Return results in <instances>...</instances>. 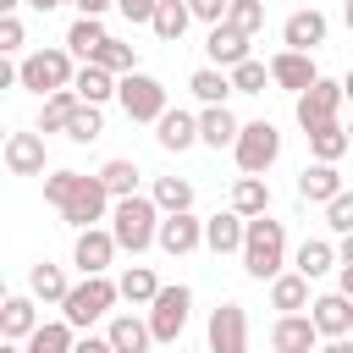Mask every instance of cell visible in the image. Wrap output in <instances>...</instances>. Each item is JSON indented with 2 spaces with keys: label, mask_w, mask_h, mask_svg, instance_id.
Segmentation results:
<instances>
[{
  "label": "cell",
  "mask_w": 353,
  "mask_h": 353,
  "mask_svg": "<svg viewBox=\"0 0 353 353\" xmlns=\"http://www.w3.org/2000/svg\"><path fill=\"white\" fill-rule=\"evenodd\" d=\"M188 88L204 99V105H226L237 88H232V72H221V66H199L193 77H188Z\"/></svg>",
  "instance_id": "f1b7e54d"
},
{
  "label": "cell",
  "mask_w": 353,
  "mask_h": 353,
  "mask_svg": "<svg viewBox=\"0 0 353 353\" xmlns=\"http://www.w3.org/2000/svg\"><path fill=\"white\" fill-rule=\"evenodd\" d=\"M105 336H110V347H116V353H149V342H154L149 320H132V314H116Z\"/></svg>",
  "instance_id": "cb8c5ba5"
},
{
  "label": "cell",
  "mask_w": 353,
  "mask_h": 353,
  "mask_svg": "<svg viewBox=\"0 0 353 353\" xmlns=\"http://www.w3.org/2000/svg\"><path fill=\"white\" fill-rule=\"evenodd\" d=\"M17 77H22V88H33V94L50 99V94H61V88L77 83V72H72V50H33V55H22Z\"/></svg>",
  "instance_id": "5b68a950"
},
{
  "label": "cell",
  "mask_w": 353,
  "mask_h": 353,
  "mask_svg": "<svg viewBox=\"0 0 353 353\" xmlns=\"http://www.w3.org/2000/svg\"><path fill=\"white\" fill-rule=\"evenodd\" d=\"M309 320L320 325V336H347V331H353V298L325 292V298L309 303Z\"/></svg>",
  "instance_id": "44dd1931"
},
{
  "label": "cell",
  "mask_w": 353,
  "mask_h": 353,
  "mask_svg": "<svg viewBox=\"0 0 353 353\" xmlns=\"http://www.w3.org/2000/svg\"><path fill=\"white\" fill-rule=\"evenodd\" d=\"M165 215H182V210H193V182L188 176H154V193H149Z\"/></svg>",
  "instance_id": "1f68e13d"
},
{
  "label": "cell",
  "mask_w": 353,
  "mask_h": 353,
  "mask_svg": "<svg viewBox=\"0 0 353 353\" xmlns=\"http://www.w3.org/2000/svg\"><path fill=\"white\" fill-rule=\"evenodd\" d=\"M265 83H270V66H265V61L232 66V88H237V94H265Z\"/></svg>",
  "instance_id": "60d3db41"
},
{
  "label": "cell",
  "mask_w": 353,
  "mask_h": 353,
  "mask_svg": "<svg viewBox=\"0 0 353 353\" xmlns=\"http://www.w3.org/2000/svg\"><path fill=\"white\" fill-rule=\"evenodd\" d=\"M320 353H353V342H347V336H331V342H325Z\"/></svg>",
  "instance_id": "f907efd6"
},
{
  "label": "cell",
  "mask_w": 353,
  "mask_h": 353,
  "mask_svg": "<svg viewBox=\"0 0 353 353\" xmlns=\"http://www.w3.org/2000/svg\"><path fill=\"white\" fill-rule=\"evenodd\" d=\"M188 22H193V11H188V0H160V11H154V33L165 39V44H176L182 33H188Z\"/></svg>",
  "instance_id": "d590c367"
},
{
  "label": "cell",
  "mask_w": 353,
  "mask_h": 353,
  "mask_svg": "<svg viewBox=\"0 0 353 353\" xmlns=\"http://www.w3.org/2000/svg\"><path fill=\"white\" fill-rule=\"evenodd\" d=\"M232 210H237L243 221L265 215V210H270V188H265V176H237V182H232Z\"/></svg>",
  "instance_id": "4316f807"
},
{
  "label": "cell",
  "mask_w": 353,
  "mask_h": 353,
  "mask_svg": "<svg viewBox=\"0 0 353 353\" xmlns=\"http://www.w3.org/2000/svg\"><path fill=\"white\" fill-rule=\"evenodd\" d=\"M336 270H342V276H336V292H342V298H353V265H336Z\"/></svg>",
  "instance_id": "681fc988"
},
{
  "label": "cell",
  "mask_w": 353,
  "mask_h": 353,
  "mask_svg": "<svg viewBox=\"0 0 353 353\" xmlns=\"http://www.w3.org/2000/svg\"><path fill=\"white\" fill-rule=\"evenodd\" d=\"M72 88H77V99H83V105H105V99L121 88V77H110V72H105V66H94V61H83V72H77V83H72Z\"/></svg>",
  "instance_id": "484cf974"
},
{
  "label": "cell",
  "mask_w": 353,
  "mask_h": 353,
  "mask_svg": "<svg viewBox=\"0 0 353 353\" xmlns=\"http://www.w3.org/2000/svg\"><path fill=\"white\" fill-rule=\"evenodd\" d=\"M39 298L33 292H11L6 303H0V331H6V342H28L44 320H39V309H33Z\"/></svg>",
  "instance_id": "9a60e30c"
},
{
  "label": "cell",
  "mask_w": 353,
  "mask_h": 353,
  "mask_svg": "<svg viewBox=\"0 0 353 353\" xmlns=\"http://www.w3.org/2000/svg\"><path fill=\"white\" fill-rule=\"evenodd\" d=\"M72 353H116V347H110V336H83Z\"/></svg>",
  "instance_id": "c3c4849f"
},
{
  "label": "cell",
  "mask_w": 353,
  "mask_h": 353,
  "mask_svg": "<svg viewBox=\"0 0 353 353\" xmlns=\"http://www.w3.org/2000/svg\"><path fill=\"white\" fill-rule=\"evenodd\" d=\"M160 204L154 199H143V193H132V199H116V210H110V237H116V248H127V254H143L149 243H160Z\"/></svg>",
  "instance_id": "7a4b0ae2"
},
{
  "label": "cell",
  "mask_w": 353,
  "mask_h": 353,
  "mask_svg": "<svg viewBox=\"0 0 353 353\" xmlns=\"http://www.w3.org/2000/svg\"><path fill=\"white\" fill-rule=\"evenodd\" d=\"M270 303H276L281 314H298V309H309V276H298V270H281V276L270 281Z\"/></svg>",
  "instance_id": "83f0119b"
},
{
  "label": "cell",
  "mask_w": 353,
  "mask_h": 353,
  "mask_svg": "<svg viewBox=\"0 0 353 353\" xmlns=\"http://www.w3.org/2000/svg\"><path fill=\"white\" fill-rule=\"evenodd\" d=\"M121 298V287L110 281V276H83L72 292H66V303H61V314H66V325L72 331H88L99 314H110V303Z\"/></svg>",
  "instance_id": "277c9868"
},
{
  "label": "cell",
  "mask_w": 353,
  "mask_h": 353,
  "mask_svg": "<svg viewBox=\"0 0 353 353\" xmlns=\"http://www.w3.org/2000/svg\"><path fill=\"white\" fill-rule=\"evenodd\" d=\"M22 39H28L22 33V17H0V55H17Z\"/></svg>",
  "instance_id": "ee69618b"
},
{
  "label": "cell",
  "mask_w": 353,
  "mask_h": 353,
  "mask_svg": "<svg viewBox=\"0 0 353 353\" xmlns=\"http://www.w3.org/2000/svg\"><path fill=\"white\" fill-rule=\"evenodd\" d=\"M77 88H61V94H50L44 99V110H39V132H66V121L77 116Z\"/></svg>",
  "instance_id": "4dcf8cb0"
},
{
  "label": "cell",
  "mask_w": 353,
  "mask_h": 353,
  "mask_svg": "<svg viewBox=\"0 0 353 353\" xmlns=\"http://www.w3.org/2000/svg\"><path fill=\"white\" fill-rule=\"evenodd\" d=\"M325 226H331V232H342V237L353 232V193H347V188L325 204Z\"/></svg>",
  "instance_id": "7bdbcfd3"
},
{
  "label": "cell",
  "mask_w": 353,
  "mask_h": 353,
  "mask_svg": "<svg viewBox=\"0 0 353 353\" xmlns=\"http://www.w3.org/2000/svg\"><path fill=\"white\" fill-rule=\"evenodd\" d=\"M17 6H22V0H0V11H6V17H17Z\"/></svg>",
  "instance_id": "db71d44e"
},
{
  "label": "cell",
  "mask_w": 353,
  "mask_h": 353,
  "mask_svg": "<svg viewBox=\"0 0 353 353\" xmlns=\"http://www.w3.org/2000/svg\"><path fill=\"white\" fill-rule=\"evenodd\" d=\"M72 6H77V17H105L116 0H72Z\"/></svg>",
  "instance_id": "7dc6e473"
},
{
  "label": "cell",
  "mask_w": 353,
  "mask_h": 353,
  "mask_svg": "<svg viewBox=\"0 0 353 353\" xmlns=\"http://www.w3.org/2000/svg\"><path fill=\"white\" fill-rule=\"evenodd\" d=\"M243 237H248V221L237 210H221L204 221V248L210 254H243Z\"/></svg>",
  "instance_id": "e0dca14e"
},
{
  "label": "cell",
  "mask_w": 353,
  "mask_h": 353,
  "mask_svg": "<svg viewBox=\"0 0 353 353\" xmlns=\"http://www.w3.org/2000/svg\"><path fill=\"white\" fill-rule=\"evenodd\" d=\"M44 199L61 210V221H72L77 232H88L94 221H105V210H116V199L105 193L99 176H83V171H50L44 176Z\"/></svg>",
  "instance_id": "6da1fadb"
},
{
  "label": "cell",
  "mask_w": 353,
  "mask_h": 353,
  "mask_svg": "<svg viewBox=\"0 0 353 353\" xmlns=\"http://www.w3.org/2000/svg\"><path fill=\"white\" fill-rule=\"evenodd\" d=\"M237 171L243 176H265L270 165H276V154H281V132H276V121H243V138H237Z\"/></svg>",
  "instance_id": "8992f818"
},
{
  "label": "cell",
  "mask_w": 353,
  "mask_h": 353,
  "mask_svg": "<svg viewBox=\"0 0 353 353\" xmlns=\"http://www.w3.org/2000/svg\"><path fill=\"white\" fill-rule=\"evenodd\" d=\"M188 309H193V292L176 281V287H160V298L149 303V331L154 342H176L182 325H188Z\"/></svg>",
  "instance_id": "ba28073f"
},
{
  "label": "cell",
  "mask_w": 353,
  "mask_h": 353,
  "mask_svg": "<svg viewBox=\"0 0 353 353\" xmlns=\"http://www.w3.org/2000/svg\"><path fill=\"white\" fill-rule=\"evenodd\" d=\"M99 182H105L110 199H132V193H138V165H132V160H105V165H99Z\"/></svg>",
  "instance_id": "74e56055"
},
{
  "label": "cell",
  "mask_w": 353,
  "mask_h": 353,
  "mask_svg": "<svg viewBox=\"0 0 353 353\" xmlns=\"http://www.w3.org/2000/svg\"><path fill=\"white\" fill-rule=\"evenodd\" d=\"M116 11H121L127 22H154V11H160V0H116Z\"/></svg>",
  "instance_id": "bcb514c9"
},
{
  "label": "cell",
  "mask_w": 353,
  "mask_h": 353,
  "mask_svg": "<svg viewBox=\"0 0 353 353\" xmlns=\"http://www.w3.org/2000/svg\"><path fill=\"white\" fill-rule=\"evenodd\" d=\"M116 99H121L127 121H160L165 116V83L149 77V72H127L121 88H116Z\"/></svg>",
  "instance_id": "52a82bcc"
},
{
  "label": "cell",
  "mask_w": 353,
  "mask_h": 353,
  "mask_svg": "<svg viewBox=\"0 0 353 353\" xmlns=\"http://www.w3.org/2000/svg\"><path fill=\"white\" fill-rule=\"evenodd\" d=\"M309 138V154L314 160H325V165H336L353 143H347V127H336V121H325V127H314V132H303Z\"/></svg>",
  "instance_id": "f546056e"
},
{
  "label": "cell",
  "mask_w": 353,
  "mask_h": 353,
  "mask_svg": "<svg viewBox=\"0 0 353 353\" xmlns=\"http://www.w3.org/2000/svg\"><path fill=\"white\" fill-rule=\"evenodd\" d=\"M336 193H342V176H336V165L314 160V165H303V171H298V199H303V204H331Z\"/></svg>",
  "instance_id": "7402d4cb"
},
{
  "label": "cell",
  "mask_w": 353,
  "mask_h": 353,
  "mask_svg": "<svg viewBox=\"0 0 353 353\" xmlns=\"http://www.w3.org/2000/svg\"><path fill=\"white\" fill-rule=\"evenodd\" d=\"M270 83L287 88V94H309L320 83V72H314V61L303 50H281V55H270Z\"/></svg>",
  "instance_id": "8fae6325"
},
{
  "label": "cell",
  "mask_w": 353,
  "mask_h": 353,
  "mask_svg": "<svg viewBox=\"0 0 353 353\" xmlns=\"http://www.w3.org/2000/svg\"><path fill=\"white\" fill-rule=\"evenodd\" d=\"M72 347H77V336H72L66 320H44V325L28 336V353H72Z\"/></svg>",
  "instance_id": "8d00e7d4"
},
{
  "label": "cell",
  "mask_w": 353,
  "mask_h": 353,
  "mask_svg": "<svg viewBox=\"0 0 353 353\" xmlns=\"http://www.w3.org/2000/svg\"><path fill=\"white\" fill-rule=\"evenodd\" d=\"M94 66H105L110 77H127V72H132V44H121V39H110V44H99V55H94Z\"/></svg>",
  "instance_id": "ab89813d"
},
{
  "label": "cell",
  "mask_w": 353,
  "mask_h": 353,
  "mask_svg": "<svg viewBox=\"0 0 353 353\" xmlns=\"http://www.w3.org/2000/svg\"><path fill=\"white\" fill-rule=\"evenodd\" d=\"M325 33H331V22H325V11H314V6H309V11H292V17L281 22V44H287V50H303V55L320 50Z\"/></svg>",
  "instance_id": "4fadbf2b"
},
{
  "label": "cell",
  "mask_w": 353,
  "mask_h": 353,
  "mask_svg": "<svg viewBox=\"0 0 353 353\" xmlns=\"http://www.w3.org/2000/svg\"><path fill=\"white\" fill-rule=\"evenodd\" d=\"M28 292L39 298V303H66V276H61V265H33V276H28Z\"/></svg>",
  "instance_id": "836d02e7"
},
{
  "label": "cell",
  "mask_w": 353,
  "mask_h": 353,
  "mask_svg": "<svg viewBox=\"0 0 353 353\" xmlns=\"http://www.w3.org/2000/svg\"><path fill=\"white\" fill-rule=\"evenodd\" d=\"M199 243H204V221H199L193 210L160 221V248H165V254H193Z\"/></svg>",
  "instance_id": "ffe728a7"
},
{
  "label": "cell",
  "mask_w": 353,
  "mask_h": 353,
  "mask_svg": "<svg viewBox=\"0 0 353 353\" xmlns=\"http://www.w3.org/2000/svg\"><path fill=\"white\" fill-rule=\"evenodd\" d=\"M270 347L276 353H320V325L309 314H281L270 325Z\"/></svg>",
  "instance_id": "7c38bea8"
},
{
  "label": "cell",
  "mask_w": 353,
  "mask_h": 353,
  "mask_svg": "<svg viewBox=\"0 0 353 353\" xmlns=\"http://www.w3.org/2000/svg\"><path fill=\"white\" fill-rule=\"evenodd\" d=\"M342 22H347V33H353V0H347V6H342Z\"/></svg>",
  "instance_id": "11a10c76"
},
{
  "label": "cell",
  "mask_w": 353,
  "mask_h": 353,
  "mask_svg": "<svg viewBox=\"0 0 353 353\" xmlns=\"http://www.w3.org/2000/svg\"><path fill=\"white\" fill-rule=\"evenodd\" d=\"M154 138H160V149H171V154L193 149V143H199V116H188V110H165V116L154 121Z\"/></svg>",
  "instance_id": "603a6c76"
},
{
  "label": "cell",
  "mask_w": 353,
  "mask_h": 353,
  "mask_svg": "<svg viewBox=\"0 0 353 353\" xmlns=\"http://www.w3.org/2000/svg\"><path fill=\"white\" fill-rule=\"evenodd\" d=\"M61 6H66V0H61Z\"/></svg>",
  "instance_id": "91938a15"
},
{
  "label": "cell",
  "mask_w": 353,
  "mask_h": 353,
  "mask_svg": "<svg viewBox=\"0 0 353 353\" xmlns=\"http://www.w3.org/2000/svg\"><path fill=\"white\" fill-rule=\"evenodd\" d=\"M110 259H116V237H110V232H99V226H88V232H77V248H72V265H77L83 276H105V270H110Z\"/></svg>",
  "instance_id": "5bb4252c"
},
{
  "label": "cell",
  "mask_w": 353,
  "mask_h": 353,
  "mask_svg": "<svg viewBox=\"0 0 353 353\" xmlns=\"http://www.w3.org/2000/svg\"><path fill=\"white\" fill-rule=\"evenodd\" d=\"M336 259H342V265H353V232L342 237V248H336Z\"/></svg>",
  "instance_id": "816d5d0a"
},
{
  "label": "cell",
  "mask_w": 353,
  "mask_h": 353,
  "mask_svg": "<svg viewBox=\"0 0 353 353\" xmlns=\"http://www.w3.org/2000/svg\"><path fill=\"white\" fill-rule=\"evenodd\" d=\"M237 138H243V121H237L226 105H204V116H199V143H210V149H237Z\"/></svg>",
  "instance_id": "d6986e66"
},
{
  "label": "cell",
  "mask_w": 353,
  "mask_h": 353,
  "mask_svg": "<svg viewBox=\"0 0 353 353\" xmlns=\"http://www.w3.org/2000/svg\"><path fill=\"white\" fill-rule=\"evenodd\" d=\"M116 287H121V298H127V303H154V298H160V281H154V270H149V265H127Z\"/></svg>",
  "instance_id": "e575fe53"
},
{
  "label": "cell",
  "mask_w": 353,
  "mask_h": 353,
  "mask_svg": "<svg viewBox=\"0 0 353 353\" xmlns=\"http://www.w3.org/2000/svg\"><path fill=\"white\" fill-rule=\"evenodd\" d=\"M0 353H22V347H17V342H6V347H0Z\"/></svg>",
  "instance_id": "6f0895ef"
},
{
  "label": "cell",
  "mask_w": 353,
  "mask_h": 353,
  "mask_svg": "<svg viewBox=\"0 0 353 353\" xmlns=\"http://www.w3.org/2000/svg\"><path fill=\"white\" fill-rule=\"evenodd\" d=\"M188 11H193L199 22H210V28H215V22H226V11H232V0H188Z\"/></svg>",
  "instance_id": "f6af8a7d"
},
{
  "label": "cell",
  "mask_w": 353,
  "mask_h": 353,
  "mask_svg": "<svg viewBox=\"0 0 353 353\" xmlns=\"http://www.w3.org/2000/svg\"><path fill=\"white\" fill-rule=\"evenodd\" d=\"M281 265H287V226L270 221V215H254L248 237H243V270L254 281H276Z\"/></svg>",
  "instance_id": "3957f363"
},
{
  "label": "cell",
  "mask_w": 353,
  "mask_h": 353,
  "mask_svg": "<svg viewBox=\"0 0 353 353\" xmlns=\"http://www.w3.org/2000/svg\"><path fill=\"white\" fill-rule=\"evenodd\" d=\"M22 6H33V11H55L61 0H22Z\"/></svg>",
  "instance_id": "f5cc1de1"
},
{
  "label": "cell",
  "mask_w": 353,
  "mask_h": 353,
  "mask_svg": "<svg viewBox=\"0 0 353 353\" xmlns=\"http://www.w3.org/2000/svg\"><path fill=\"white\" fill-rule=\"evenodd\" d=\"M105 132V116H99V105H77V116L66 121V138L72 143H94Z\"/></svg>",
  "instance_id": "f35d334b"
},
{
  "label": "cell",
  "mask_w": 353,
  "mask_h": 353,
  "mask_svg": "<svg viewBox=\"0 0 353 353\" xmlns=\"http://www.w3.org/2000/svg\"><path fill=\"white\" fill-rule=\"evenodd\" d=\"M6 171L11 176H44V138L39 132H11L6 138Z\"/></svg>",
  "instance_id": "2e32d148"
},
{
  "label": "cell",
  "mask_w": 353,
  "mask_h": 353,
  "mask_svg": "<svg viewBox=\"0 0 353 353\" xmlns=\"http://www.w3.org/2000/svg\"><path fill=\"white\" fill-rule=\"evenodd\" d=\"M226 22H232V28H243V33H259V28H265V0H232Z\"/></svg>",
  "instance_id": "b9f144b4"
},
{
  "label": "cell",
  "mask_w": 353,
  "mask_h": 353,
  "mask_svg": "<svg viewBox=\"0 0 353 353\" xmlns=\"http://www.w3.org/2000/svg\"><path fill=\"white\" fill-rule=\"evenodd\" d=\"M204 50H210L215 66H243V61H254V55H248V33L232 28V22H215L210 39H204Z\"/></svg>",
  "instance_id": "ac0fdd59"
},
{
  "label": "cell",
  "mask_w": 353,
  "mask_h": 353,
  "mask_svg": "<svg viewBox=\"0 0 353 353\" xmlns=\"http://www.w3.org/2000/svg\"><path fill=\"white\" fill-rule=\"evenodd\" d=\"M210 353H248V314H243V303H221L210 314Z\"/></svg>",
  "instance_id": "30bf717a"
},
{
  "label": "cell",
  "mask_w": 353,
  "mask_h": 353,
  "mask_svg": "<svg viewBox=\"0 0 353 353\" xmlns=\"http://www.w3.org/2000/svg\"><path fill=\"white\" fill-rule=\"evenodd\" d=\"M342 94H347V99H353V72H347V77H342Z\"/></svg>",
  "instance_id": "9f6ffc18"
},
{
  "label": "cell",
  "mask_w": 353,
  "mask_h": 353,
  "mask_svg": "<svg viewBox=\"0 0 353 353\" xmlns=\"http://www.w3.org/2000/svg\"><path fill=\"white\" fill-rule=\"evenodd\" d=\"M347 143H353V127H347Z\"/></svg>",
  "instance_id": "680465c9"
},
{
  "label": "cell",
  "mask_w": 353,
  "mask_h": 353,
  "mask_svg": "<svg viewBox=\"0 0 353 353\" xmlns=\"http://www.w3.org/2000/svg\"><path fill=\"white\" fill-rule=\"evenodd\" d=\"M99 44H110V33H105V22H99V17H77V22L66 28V50H72V55L94 61V55H99Z\"/></svg>",
  "instance_id": "d4e9b609"
},
{
  "label": "cell",
  "mask_w": 353,
  "mask_h": 353,
  "mask_svg": "<svg viewBox=\"0 0 353 353\" xmlns=\"http://www.w3.org/2000/svg\"><path fill=\"white\" fill-rule=\"evenodd\" d=\"M331 265H342V259H336V248H331L325 237H303V248H298V276H309V281H314V276H325Z\"/></svg>",
  "instance_id": "d6a6232c"
},
{
  "label": "cell",
  "mask_w": 353,
  "mask_h": 353,
  "mask_svg": "<svg viewBox=\"0 0 353 353\" xmlns=\"http://www.w3.org/2000/svg\"><path fill=\"white\" fill-rule=\"evenodd\" d=\"M342 99H347V94H342V83H325V77H320L309 94H298V127H303V132H314V127L336 121Z\"/></svg>",
  "instance_id": "9c48e42d"
}]
</instances>
